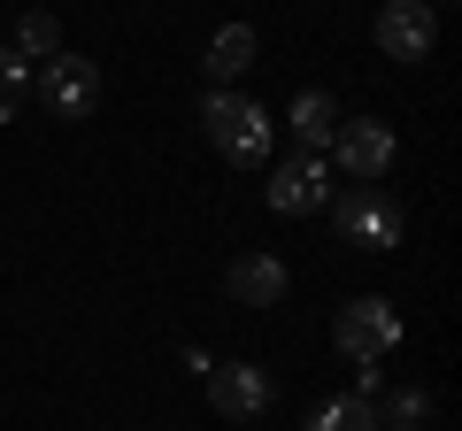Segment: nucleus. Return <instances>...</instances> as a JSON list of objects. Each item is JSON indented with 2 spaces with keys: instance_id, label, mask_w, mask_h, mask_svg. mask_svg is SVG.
Wrapping results in <instances>:
<instances>
[{
  "instance_id": "14",
  "label": "nucleus",
  "mask_w": 462,
  "mask_h": 431,
  "mask_svg": "<svg viewBox=\"0 0 462 431\" xmlns=\"http://www.w3.org/2000/svg\"><path fill=\"white\" fill-rule=\"evenodd\" d=\"M378 424H393V431H424V424H431V393H424V385H401V393H385Z\"/></svg>"
},
{
  "instance_id": "13",
  "label": "nucleus",
  "mask_w": 462,
  "mask_h": 431,
  "mask_svg": "<svg viewBox=\"0 0 462 431\" xmlns=\"http://www.w3.org/2000/svg\"><path fill=\"white\" fill-rule=\"evenodd\" d=\"M16 54L23 62H54V54H62V23H54L47 8H23L16 16Z\"/></svg>"
},
{
  "instance_id": "3",
  "label": "nucleus",
  "mask_w": 462,
  "mask_h": 431,
  "mask_svg": "<svg viewBox=\"0 0 462 431\" xmlns=\"http://www.w3.org/2000/svg\"><path fill=\"white\" fill-rule=\"evenodd\" d=\"M32 93L47 100L62 124H78V116H93V108H100V69L85 62V54H54V62L32 69Z\"/></svg>"
},
{
  "instance_id": "8",
  "label": "nucleus",
  "mask_w": 462,
  "mask_h": 431,
  "mask_svg": "<svg viewBox=\"0 0 462 431\" xmlns=\"http://www.w3.org/2000/svg\"><path fill=\"white\" fill-rule=\"evenodd\" d=\"M431 39H439V16H431L424 0H385V8H378V47H385V62H424Z\"/></svg>"
},
{
  "instance_id": "4",
  "label": "nucleus",
  "mask_w": 462,
  "mask_h": 431,
  "mask_svg": "<svg viewBox=\"0 0 462 431\" xmlns=\"http://www.w3.org/2000/svg\"><path fill=\"white\" fill-rule=\"evenodd\" d=\"M331 224H339L346 247H363V254L401 247V208L385 193H331Z\"/></svg>"
},
{
  "instance_id": "15",
  "label": "nucleus",
  "mask_w": 462,
  "mask_h": 431,
  "mask_svg": "<svg viewBox=\"0 0 462 431\" xmlns=\"http://www.w3.org/2000/svg\"><path fill=\"white\" fill-rule=\"evenodd\" d=\"M23 100H32V62H23L16 47H0V124L16 116Z\"/></svg>"
},
{
  "instance_id": "1",
  "label": "nucleus",
  "mask_w": 462,
  "mask_h": 431,
  "mask_svg": "<svg viewBox=\"0 0 462 431\" xmlns=\"http://www.w3.org/2000/svg\"><path fill=\"white\" fill-rule=\"evenodd\" d=\"M200 124H208V147L224 154L231 170H263L270 147H278L270 108H263V100H247V93H231V85H216V93L200 100Z\"/></svg>"
},
{
  "instance_id": "16",
  "label": "nucleus",
  "mask_w": 462,
  "mask_h": 431,
  "mask_svg": "<svg viewBox=\"0 0 462 431\" xmlns=\"http://www.w3.org/2000/svg\"><path fill=\"white\" fill-rule=\"evenodd\" d=\"M424 8H431V16H439V8H447V0H424Z\"/></svg>"
},
{
  "instance_id": "6",
  "label": "nucleus",
  "mask_w": 462,
  "mask_h": 431,
  "mask_svg": "<svg viewBox=\"0 0 462 431\" xmlns=\"http://www.w3.org/2000/svg\"><path fill=\"white\" fill-rule=\"evenodd\" d=\"M331 193H339V185H331L324 154H300L293 147V162L270 170V208H278V216H316V208H331Z\"/></svg>"
},
{
  "instance_id": "10",
  "label": "nucleus",
  "mask_w": 462,
  "mask_h": 431,
  "mask_svg": "<svg viewBox=\"0 0 462 431\" xmlns=\"http://www.w3.org/2000/svg\"><path fill=\"white\" fill-rule=\"evenodd\" d=\"M254 54H263L254 23H224V32L208 39V54H200V69H208L216 85H231V78H247V69H254Z\"/></svg>"
},
{
  "instance_id": "5",
  "label": "nucleus",
  "mask_w": 462,
  "mask_h": 431,
  "mask_svg": "<svg viewBox=\"0 0 462 431\" xmlns=\"http://www.w3.org/2000/svg\"><path fill=\"white\" fill-rule=\"evenodd\" d=\"M393 154H401V147H393V132H385L378 116H339L324 162L346 170V178H385V170H393Z\"/></svg>"
},
{
  "instance_id": "9",
  "label": "nucleus",
  "mask_w": 462,
  "mask_h": 431,
  "mask_svg": "<svg viewBox=\"0 0 462 431\" xmlns=\"http://www.w3.org/2000/svg\"><path fill=\"white\" fill-rule=\"evenodd\" d=\"M224 293L239 300V308H278V300L293 293V270H285L278 254H239V262L224 270Z\"/></svg>"
},
{
  "instance_id": "12",
  "label": "nucleus",
  "mask_w": 462,
  "mask_h": 431,
  "mask_svg": "<svg viewBox=\"0 0 462 431\" xmlns=\"http://www.w3.org/2000/svg\"><path fill=\"white\" fill-rule=\"evenodd\" d=\"M309 431H378V400H363V393H331L324 408L309 416Z\"/></svg>"
},
{
  "instance_id": "17",
  "label": "nucleus",
  "mask_w": 462,
  "mask_h": 431,
  "mask_svg": "<svg viewBox=\"0 0 462 431\" xmlns=\"http://www.w3.org/2000/svg\"><path fill=\"white\" fill-rule=\"evenodd\" d=\"M378 431H393V424H378Z\"/></svg>"
},
{
  "instance_id": "7",
  "label": "nucleus",
  "mask_w": 462,
  "mask_h": 431,
  "mask_svg": "<svg viewBox=\"0 0 462 431\" xmlns=\"http://www.w3.org/2000/svg\"><path fill=\"white\" fill-rule=\"evenodd\" d=\"M270 370H254V362H216L208 370V408L216 416H231V424H263L270 416Z\"/></svg>"
},
{
  "instance_id": "2",
  "label": "nucleus",
  "mask_w": 462,
  "mask_h": 431,
  "mask_svg": "<svg viewBox=\"0 0 462 431\" xmlns=\"http://www.w3.org/2000/svg\"><path fill=\"white\" fill-rule=\"evenodd\" d=\"M331 347H339L346 362H385V354L401 347V308L385 293L339 300V316H331Z\"/></svg>"
},
{
  "instance_id": "11",
  "label": "nucleus",
  "mask_w": 462,
  "mask_h": 431,
  "mask_svg": "<svg viewBox=\"0 0 462 431\" xmlns=\"http://www.w3.org/2000/svg\"><path fill=\"white\" fill-rule=\"evenodd\" d=\"M285 124H293V147H300V154H324L331 132H339V100H331V93H293Z\"/></svg>"
}]
</instances>
